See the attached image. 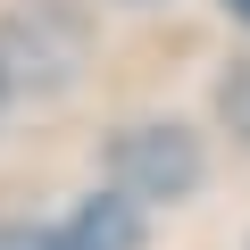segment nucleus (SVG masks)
Wrapping results in <instances>:
<instances>
[{
    "label": "nucleus",
    "mask_w": 250,
    "mask_h": 250,
    "mask_svg": "<svg viewBox=\"0 0 250 250\" xmlns=\"http://www.w3.org/2000/svg\"><path fill=\"white\" fill-rule=\"evenodd\" d=\"M200 184V150L175 125H134L117 134V192L125 200H184Z\"/></svg>",
    "instance_id": "1"
},
{
    "label": "nucleus",
    "mask_w": 250,
    "mask_h": 250,
    "mask_svg": "<svg viewBox=\"0 0 250 250\" xmlns=\"http://www.w3.org/2000/svg\"><path fill=\"white\" fill-rule=\"evenodd\" d=\"M134 208H142V200H125V192L92 200V208L75 217V242H83V250H125V242H134Z\"/></svg>",
    "instance_id": "2"
},
{
    "label": "nucleus",
    "mask_w": 250,
    "mask_h": 250,
    "mask_svg": "<svg viewBox=\"0 0 250 250\" xmlns=\"http://www.w3.org/2000/svg\"><path fill=\"white\" fill-rule=\"evenodd\" d=\"M0 250H83L75 233H42V225H0Z\"/></svg>",
    "instance_id": "3"
},
{
    "label": "nucleus",
    "mask_w": 250,
    "mask_h": 250,
    "mask_svg": "<svg viewBox=\"0 0 250 250\" xmlns=\"http://www.w3.org/2000/svg\"><path fill=\"white\" fill-rule=\"evenodd\" d=\"M217 100H225V117H233V134H250V67H233Z\"/></svg>",
    "instance_id": "4"
},
{
    "label": "nucleus",
    "mask_w": 250,
    "mask_h": 250,
    "mask_svg": "<svg viewBox=\"0 0 250 250\" xmlns=\"http://www.w3.org/2000/svg\"><path fill=\"white\" fill-rule=\"evenodd\" d=\"M225 9H233V17H242V25H250V0H225Z\"/></svg>",
    "instance_id": "5"
},
{
    "label": "nucleus",
    "mask_w": 250,
    "mask_h": 250,
    "mask_svg": "<svg viewBox=\"0 0 250 250\" xmlns=\"http://www.w3.org/2000/svg\"><path fill=\"white\" fill-rule=\"evenodd\" d=\"M0 92H9V75H0Z\"/></svg>",
    "instance_id": "6"
}]
</instances>
